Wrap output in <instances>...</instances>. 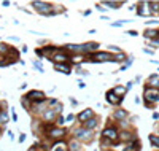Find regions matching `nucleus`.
I'll list each match as a JSON object with an SVG mask.
<instances>
[{"mask_svg":"<svg viewBox=\"0 0 159 151\" xmlns=\"http://www.w3.org/2000/svg\"><path fill=\"white\" fill-rule=\"evenodd\" d=\"M145 99L150 100V102H158V100H159V89L146 88L145 89Z\"/></svg>","mask_w":159,"mask_h":151,"instance_id":"20e7f679","label":"nucleus"},{"mask_svg":"<svg viewBox=\"0 0 159 151\" xmlns=\"http://www.w3.org/2000/svg\"><path fill=\"white\" fill-rule=\"evenodd\" d=\"M6 123H8V111L3 110L0 113V124H6Z\"/></svg>","mask_w":159,"mask_h":151,"instance_id":"aec40b11","label":"nucleus"},{"mask_svg":"<svg viewBox=\"0 0 159 151\" xmlns=\"http://www.w3.org/2000/svg\"><path fill=\"white\" fill-rule=\"evenodd\" d=\"M72 59H73V62H76V64H78V62H81V59H83V56H81V54H76V56H73Z\"/></svg>","mask_w":159,"mask_h":151,"instance_id":"c85d7f7f","label":"nucleus"},{"mask_svg":"<svg viewBox=\"0 0 159 151\" xmlns=\"http://www.w3.org/2000/svg\"><path fill=\"white\" fill-rule=\"evenodd\" d=\"M32 6L38 11V13H41V14H53L51 5L46 3V2H40V0H37V2H32Z\"/></svg>","mask_w":159,"mask_h":151,"instance_id":"f257e3e1","label":"nucleus"},{"mask_svg":"<svg viewBox=\"0 0 159 151\" xmlns=\"http://www.w3.org/2000/svg\"><path fill=\"white\" fill-rule=\"evenodd\" d=\"M51 151H67V145L62 143V142H59V143H56V145L53 146Z\"/></svg>","mask_w":159,"mask_h":151,"instance_id":"2eb2a0df","label":"nucleus"},{"mask_svg":"<svg viewBox=\"0 0 159 151\" xmlns=\"http://www.w3.org/2000/svg\"><path fill=\"white\" fill-rule=\"evenodd\" d=\"M150 142L154 148H159V135H150Z\"/></svg>","mask_w":159,"mask_h":151,"instance_id":"6ab92c4d","label":"nucleus"},{"mask_svg":"<svg viewBox=\"0 0 159 151\" xmlns=\"http://www.w3.org/2000/svg\"><path fill=\"white\" fill-rule=\"evenodd\" d=\"M102 5H105V6H111L113 10H118L119 6L123 5V2H103Z\"/></svg>","mask_w":159,"mask_h":151,"instance_id":"a211bd4d","label":"nucleus"},{"mask_svg":"<svg viewBox=\"0 0 159 151\" xmlns=\"http://www.w3.org/2000/svg\"><path fill=\"white\" fill-rule=\"evenodd\" d=\"M97 119H96V118H92V119H89V121H86V123H84V126H86V129H89V130H91V129H94V127L96 126H97Z\"/></svg>","mask_w":159,"mask_h":151,"instance_id":"f3484780","label":"nucleus"},{"mask_svg":"<svg viewBox=\"0 0 159 151\" xmlns=\"http://www.w3.org/2000/svg\"><path fill=\"white\" fill-rule=\"evenodd\" d=\"M24 140H26V134H21V137H19V142L22 143V142H24Z\"/></svg>","mask_w":159,"mask_h":151,"instance_id":"f704fd0d","label":"nucleus"},{"mask_svg":"<svg viewBox=\"0 0 159 151\" xmlns=\"http://www.w3.org/2000/svg\"><path fill=\"white\" fill-rule=\"evenodd\" d=\"M73 118H75V116H73V115H68V116H67V119H65V121H73Z\"/></svg>","mask_w":159,"mask_h":151,"instance_id":"c9c22d12","label":"nucleus"},{"mask_svg":"<svg viewBox=\"0 0 159 151\" xmlns=\"http://www.w3.org/2000/svg\"><path fill=\"white\" fill-rule=\"evenodd\" d=\"M124 57H126V56H124L123 53H119L118 56H115V62H123V61H124Z\"/></svg>","mask_w":159,"mask_h":151,"instance_id":"bb28decb","label":"nucleus"},{"mask_svg":"<svg viewBox=\"0 0 159 151\" xmlns=\"http://www.w3.org/2000/svg\"><path fill=\"white\" fill-rule=\"evenodd\" d=\"M148 6H150V2H142L140 5H138L137 14H140V16H150V14H153Z\"/></svg>","mask_w":159,"mask_h":151,"instance_id":"423d86ee","label":"nucleus"},{"mask_svg":"<svg viewBox=\"0 0 159 151\" xmlns=\"http://www.w3.org/2000/svg\"><path fill=\"white\" fill-rule=\"evenodd\" d=\"M64 121H65V119L64 118H62V116H61V118H57V123H59V124L62 126V124H64Z\"/></svg>","mask_w":159,"mask_h":151,"instance_id":"72a5a7b5","label":"nucleus"},{"mask_svg":"<svg viewBox=\"0 0 159 151\" xmlns=\"http://www.w3.org/2000/svg\"><path fill=\"white\" fill-rule=\"evenodd\" d=\"M97 10H99V11H102V13H103V11H105L107 8H102V5H97Z\"/></svg>","mask_w":159,"mask_h":151,"instance_id":"e433bc0d","label":"nucleus"},{"mask_svg":"<svg viewBox=\"0 0 159 151\" xmlns=\"http://www.w3.org/2000/svg\"><path fill=\"white\" fill-rule=\"evenodd\" d=\"M159 118V113H153V119H158Z\"/></svg>","mask_w":159,"mask_h":151,"instance_id":"4c0bfd02","label":"nucleus"},{"mask_svg":"<svg viewBox=\"0 0 159 151\" xmlns=\"http://www.w3.org/2000/svg\"><path fill=\"white\" fill-rule=\"evenodd\" d=\"M67 59H68V56L65 53H57L56 56L53 57V61H56V64H64Z\"/></svg>","mask_w":159,"mask_h":151,"instance_id":"9b49d317","label":"nucleus"},{"mask_svg":"<svg viewBox=\"0 0 159 151\" xmlns=\"http://www.w3.org/2000/svg\"><path fill=\"white\" fill-rule=\"evenodd\" d=\"M127 33H129L130 37H137V35H138V32H137V30H129Z\"/></svg>","mask_w":159,"mask_h":151,"instance_id":"2f4dec72","label":"nucleus"},{"mask_svg":"<svg viewBox=\"0 0 159 151\" xmlns=\"http://www.w3.org/2000/svg\"><path fill=\"white\" fill-rule=\"evenodd\" d=\"M34 67H35L40 73H43V72H45V70H43V67H41V64L38 62V61H34Z\"/></svg>","mask_w":159,"mask_h":151,"instance_id":"a878e982","label":"nucleus"},{"mask_svg":"<svg viewBox=\"0 0 159 151\" xmlns=\"http://www.w3.org/2000/svg\"><path fill=\"white\" fill-rule=\"evenodd\" d=\"M73 135H75L78 140H91L92 132L84 127V129H75V130H73Z\"/></svg>","mask_w":159,"mask_h":151,"instance_id":"7ed1b4c3","label":"nucleus"},{"mask_svg":"<svg viewBox=\"0 0 159 151\" xmlns=\"http://www.w3.org/2000/svg\"><path fill=\"white\" fill-rule=\"evenodd\" d=\"M103 137L108 138V140H116V138H118V132H116L115 127H107V129L103 130Z\"/></svg>","mask_w":159,"mask_h":151,"instance_id":"6e6552de","label":"nucleus"},{"mask_svg":"<svg viewBox=\"0 0 159 151\" xmlns=\"http://www.w3.org/2000/svg\"><path fill=\"white\" fill-rule=\"evenodd\" d=\"M88 51H96V49H99V43H88Z\"/></svg>","mask_w":159,"mask_h":151,"instance_id":"b1692460","label":"nucleus"},{"mask_svg":"<svg viewBox=\"0 0 159 151\" xmlns=\"http://www.w3.org/2000/svg\"><path fill=\"white\" fill-rule=\"evenodd\" d=\"M26 97L29 100H32V102H43V100H45V92H41V91H30Z\"/></svg>","mask_w":159,"mask_h":151,"instance_id":"39448f33","label":"nucleus"},{"mask_svg":"<svg viewBox=\"0 0 159 151\" xmlns=\"http://www.w3.org/2000/svg\"><path fill=\"white\" fill-rule=\"evenodd\" d=\"M70 150L72 151H80V143H78V140H72L70 142Z\"/></svg>","mask_w":159,"mask_h":151,"instance_id":"4be33fe9","label":"nucleus"},{"mask_svg":"<svg viewBox=\"0 0 159 151\" xmlns=\"http://www.w3.org/2000/svg\"><path fill=\"white\" fill-rule=\"evenodd\" d=\"M111 91H113L118 97H121V99H123V95L126 94V88H124V86H116L115 89H111Z\"/></svg>","mask_w":159,"mask_h":151,"instance_id":"ddd939ff","label":"nucleus"},{"mask_svg":"<svg viewBox=\"0 0 159 151\" xmlns=\"http://www.w3.org/2000/svg\"><path fill=\"white\" fill-rule=\"evenodd\" d=\"M150 45H153V46H159V38H154V40H150Z\"/></svg>","mask_w":159,"mask_h":151,"instance_id":"7c9ffc66","label":"nucleus"},{"mask_svg":"<svg viewBox=\"0 0 159 151\" xmlns=\"http://www.w3.org/2000/svg\"><path fill=\"white\" fill-rule=\"evenodd\" d=\"M54 115H56V111H54L53 108H49L48 111H45V113H43V118H45V119H53Z\"/></svg>","mask_w":159,"mask_h":151,"instance_id":"412c9836","label":"nucleus"},{"mask_svg":"<svg viewBox=\"0 0 159 151\" xmlns=\"http://www.w3.org/2000/svg\"><path fill=\"white\" fill-rule=\"evenodd\" d=\"M94 116H92V110L91 108H86L84 111H81V113L78 115V119L81 123H86V121H89V119H92Z\"/></svg>","mask_w":159,"mask_h":151,"instance_id":"1a4fd4ad","label":"nucleus"},{"mask_svg":"<svg viewBox=\"0 0 159 151\" xmlns=\"http://www.w3.org/2000/svg\"><path fill=\"white\" fill-rule=\"evenodd\" d=\"M121 138H123V140H132V134H129V132H123L121 134Z\"/></svg>","mask_w":159,"mask_h":151,"instance_id":"393cba45","label":"nucleus"},{"mask_svg":"<svg viewBox=\"0 0 159 151\" xmlns=\"http://www.w3.org/2000/svg\"><path fill=\"white\" fill-rule=\"evenodd\" d=\"M148 84H150L151 88L158 89L159 88V76L158 75H151L150 78H148Z\"/></svg>","mask_w":159,"mask_h":151,"instance_id":"f8f14e48","label":"nucleus"},{"mask_svg":"<svg viewBox=\"0 0 159 151\" xmlns=\"http://www.w3.org/2000/svg\"><path fill=\"white\" fill-rule=\"evenodd\" d=\"M107 102H110L111 105H118V103L123 102V99L118 97V95H116L113 91H108V92H107Z\"/></svg>","mask_w":159,"mask_h":151,"instance_id":"0eeeda50","label":"nucleus"},{"mask_svg":"<svg viewBox=\"0 0 159 151\" xmlns=\"http://www.w3.org/2000/svg\"><path fill=\"white\" fill-rule=\"evenodd\" d=\"M54 70L62 72V73H65V75H68V73H70V67H68V65H65V64H54Z\"/></svg>","mask_w":159,"mask_h":151,"instance_id":"9d476101","label":"nucleus"},{"mask_svg":"<svg viewBox=\"0 0 159 151\" xmlns=\"http://www.w3.org/2000/svg\"><path fill=\"white\" fill-rule=\"evenodd\" d=\"M92 62H108V61H115V56H110L108 53H97L91 56Z\"/></svg>","mask_w":159,"mask_h":151,"instance_id":"f03ea898","label":"nucleus"},{"mask_svg":"<svg viewBox=\"0 0 159 151\" xmlns=\"http://www.w3.org/2000/svg\"><path fill=\"white\" fill-rule=\"evenodd\" d=\"M110 49H113V51H116V53H118V54L121 53V49H119L118 46H110Z\"/></svg>","mask_w":159,"mask_h":151,"instance_id":"473e14b6","label":"nucleus"},{"mask_svg":"<svg viewBox=\"0 0 159 151\" xmlns=\"http://www.w3.org/2000/svg\"><path fill=\"white\" fill-rule=\"evenodd\" d=\"M113 116H115L116 119H121V121H124V118L127 116V111L126 110H116Z\"/></svg>","mask_w":159,"mask_h":151,"instance_id":"4468645a","label":"nucleus"},{"mask_svg":"<svg viewBox=\"0 0 159 151\" xmlns=\"http://www.w3.org/2000/svg\"><path fill=\"white\" fill-rule=\"evenodd\" d=\"M62 135H64L62 129H51V132H49V137H54V138H59Z\"/></svg>","mask_w":159,"mask_h":151,"instance_id":"dca6fc26","label":"nucleus"},{"mask_svg":"<svg viewBox=\"0 0 159 151\" xmlns=\"http://www.w3.org/2000/svg\"><path fill=\"white\" fill-rule=\"evenodd\" d=\"M8 51H10V48H8V46L0 43V53H8Z\"/></svg>","mask_w":159,"mask_h":151,"instance_id":"c756f323","label":"nucleus"},{"mask_svg":"<svg viewBox=\"0 0 159 151\" xmlns=\"http://www.w3.org/2000/svg\"><path fill=\"white\" fill-rule=\"evenodd\" d=\"M150 6H151V13H158L159 11V2H150Z\"/></svg>","mask_w":159,"mask_h":151,"instance_id":"5701e85b","label":"nucleus"},{"mask_svg":"<svg viewBox=\"0 0 159 151\" xmlns=\"http://www.w3.org/2000/svg\"><path fill=\"white\" fill-rule=\"evenodd\" d=\"M21 103H22V105H24L26 108H29V107H30V100L27 99V97H24V99H22V100H21Z\"/></svg>","mask_w":159,"mask_h":151,"instance_id":"cd10ccee","label":"nucleus"}]
</instances>
